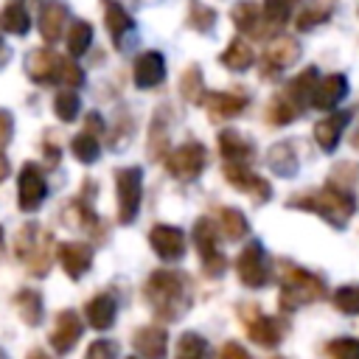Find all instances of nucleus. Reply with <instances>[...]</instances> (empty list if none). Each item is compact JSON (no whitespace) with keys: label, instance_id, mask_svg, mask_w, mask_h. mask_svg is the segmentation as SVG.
Listing matches in <instances>:
<instances>
[{"label":"nucleus","instance_id":"nucleus-11","mask_svg":"<svg viewBox=\"0 0 359 359\" xmlns=\"http://www.w3.org/2000/svg\"><path fill=\"white\" fill-rule=\"evenodd\" d=\"M81 331H84L81 317H79L73 309H65V311H59L56 320H53L50 345L56 348V353H67V351H73V345L81 339Z\"/></svg>","mask_w":359,"mask_h":359},{"label":"nucleus","instance_id":"nucleus-54","mask_svg":"<svg viewBox=\"0 0 359 359\" xmlns=\"http://www.w3.org/2000/svg\"><path fill=\"white\" fill-rule=\"evenodd\" d=\"M0 247H3V227H0Z\"/></svg>","mask_w":359,"mask_h":359},{"label":"nucleus","instance_id":"nucleus-53","mask_svg":"<svg viewBox=\"0 0 359 359\" xmlns=\"http://www.w3.org/2000/svg\"><path fill=\"white\" fill-rule=\"evenodd\" d=\"M353 149H359V129H356V135H353Z\"/></svg>","mask_w":359,"mask_h":359},{"label":"nucleus","instance_id":"nucleus-4","mask_svg":"<svg viewBox=\"0 0 359 359\" xmlns=\"http://www.w3.org/2000/svg\"><path fill=\"white\" fill-rule=\"evenodd\" d=\"M115 188H118V222L132 224L140 210L143 199V171L137 165H126L115 171Z\"/></svg>","mask_w":359,"mask_h":359},{"label":"nucleus","instance_id":"nucleus-5","mask_svg":"<svg viewBox=\"0 0 359 359\" xmlns=\"http://www.w3.org/2000/svg\"><path fill=\"white\" fill-rule=\"evenodd\" d=\"M208 165V149L196 140H188L182 146H177L168 157H165V171L180 180V182H191L196 180Z\"/></svg>","mask_w":359,"mask_h":359},{"label":"nucleus","instance_id":"nucleus-2","mask_svg":"<svg viewBox=\"0 0 359 359\" xmlns=\"http://www.w3.org/2000/svg\"><path fill=\"white\" fill-rule=\"evenodd\" d=\"M286 205L309 210V213H317L320 219H325L331 227H339V230H345L351 216L356 213V196L351 191H345V188L331 185V182L317 188V191H306L300 196H289Z\"/></svg>","mask_w":359,"mask_h":359},{"label":"nucleus","instance_id":"nucleus-26","mask_svg":"<svg viewBox=\"0 0 359 359\" xmlns=\"http://www.w3.org/2000/svg\"><path fill=\"white\" fill-rule=\"evenodd\" d=\"M219 62H222L227 70H233V73H244L247 67H252L255 56H252V48H250V42L238 36V39H233V42H230V45L222 50Z\"/></svg>","mask_w":359,"mask_h":359},{"label":"nucleus","instance_id":"nucleus-37","mask_svg":"<svg viewBox=\"0 0 359 359\" xmlns=\"http://www.w3.org/2000/svg\"><path fill=\"white\" fill-rule=\"evenodd\" d=\"M79 107H81V101H79V95H76L73 90H62V93H56V98H53V112H56V118L65 121V123H70V121L79 115Z\"/></svg>","mask_w":359,"mask_h":359},{"label":"nucleus","instance_id":"nucleus-20","mask_svg":"<svg viewBox=\"0 0 359 359\" xmlns=\"http://www.w3.org/2000/svg\"><path fill=\"white\" fill-rule=\"evenodd\" d=\"M219 151H222L224 163H230V165H250L255 157L252 143L247 137H241L236 129L219 132Z\"/></svg>","mask_w":359,"mask_h":359},{"label":"nucleus","instance_id":"nucleus-35","mask_svg":"<svg viewBox=\"0 0 359 359\" xmlns=\"http://www.w3.org/2000/svg\"><path fill=\"white\" fill-rule=\"evenodd\" d=\"M180 95L185 98V101H191V104H199L202 101V70H199V65H191L185 73H182V79H180Z\"/></svg>","mask_w":359,"mask_h":359},{"label":"nucleus","instance_id":"nucleus-13","mask_svg":"<svg viewBox=\"0 0 359 359\" xmlns=\"http://www.w3.org/2000/svg\"><path fill=\"white\" fill-rule=\"evenodd\" d=\"M62 62L65 56L48 50V48H36L25 56V70L34 81L39 84H48V81H59V73H62Z\"/></svg>","mask_w":359,"mask_h":359},{"label":"nucleus","instance_id":"nucleus-17","mask_svg":"<svg viewBox=\"0 0 359 359\" xmlns=\"http://www.w3.org/2000/svg\"><path fill=\"white\" fill-rule=\"evenodd\" d=\"M199 104H205V109L210 112V118L213 121H227V118H236V115H241L244 109H247V98L244 95H236V93H222V90H210V93H205L202 95V101Z\"/></svg>","mask_w":359,"mask_h":359},{"label":"nucleus","instance_id":"nucleus-41","mask_svg":"<svg viewBox=\"0 0 359 359\" xmlns=\"http://www.w3.org/2000/svg\"><path fill=\"white\" fill-rule=\"evenodd\" d=\"M165 143H168V129H165V121H163L160 115H154V121H151V135H149V157H151V160L163 157Z\"/></svg>","mask_w":359,"mask_h":359},{"label":"nucleus","instance_id":"nucleus-49","mask_svg":"<svg viewBox=\"0 0 359 359\" xmlns=\"http://www.w3.org/2000/svg\"><path fill=\"white\" fill-rule=\"evenodd\" d=\"M101 129H104L101 115H98V112H90V115H87V135H93V137H95V132H101Z\"/></svg>","mask_w":359,"mask_h":359},{"label":"nucleus","instance_id":"nucleus-34","mask_svg":"<svg viewBox=\"0 0 359 359\" xmlns=\"http://www.w3.org/2000/svg\"><path fill=\"white\" fill-rule=\"evenodd\" d=\"M70 151H73V157L79 163H95L101 157V143H98V137L81 132V135H76L70 140Z\"/></svg>","mask_w":359,"mask_h":359},{"label":"nucleus","instance_id":"nucleus-16","mask_svg":"<svg viewBox=\"0 0 359 359\" xmlns=\"http://www.w3.org/2000/svg\"><path fill=\"white\" fill-rule=\"evenodd\" d=\"M297 56H300V42L292 36H278L264 53V76H275V73L292 67L297 62Z\"/></svg>","mask_w":359,"mask_h":359},{"label":"nucleus","instance_id":"nucleus-50","mask_svg":"<svg viewBox=\"0 0 359 359\" xmlns=\"http://www.w3.org/2000/svg\"><path fill=\"white\" fill-rule=\"evenodd\" d=\"M8 59H11V50H8V45L3 42V36H0V67H6L8 65Z\"/></svg>","mask_w":359,"mask_h":359},{"label":"nucleus","instance_id":"nucleus-1","mask_svg":"<svg viewBox=\"0 0 359 359\" xmlns=\"http://www.w3.org/2000/svg\"><path fill=\"white\" fill-rule=\"evenodd\" d=\"M146 300L163 320H177L191 306V278L174 269H157L146 280Z\"/></svg>","mask_w":359,"mask_h":359},{"label":"nucleus","instance_id":"nucleus-42","mask_svg":"<svg viewBox=\"0 0 359 359\" xmlns=\"http://www.w3.org/2000/svg\"><path fill=\"white\" fill-rule=\"evenodd\" d=\"M328 356L331 359H359V339L353 337H339L328 342Z\"/></svg>","mask_w":359,"mask_h":359},{"label":"nucleus","instance_id":"nucleus-21","mask_svg":"<svg viewBox=\"0 0 359 359\" xmlns=\"http://www.w3.org/2000/svg\"><path fill=\"white\" fill-rule=\"evenodd\" d=\"M67 22V6L62 0H45L39 8V34L45 42H56L65 34Z\"/></svg>","mask_w":359,"mask_h":359},{"label":"nucleus","instance_id":"nucleus-15","mask_svg":"<svg viewBox=\"0 0 359 359\" xmlns=\"http://www.w3.org/2000/svg\"><path fill=\"white\" fill-rule=\"evenodd\" d=\"M244 328H247V337H250L252 342H258V345H264V348H275V345L286 337V328H289V325H286L280 317L252 314Z\"/></svg>","mask_w":359,"mask_h":359},{"label":"nucleus","instance_id":"nucleus-29","mask_svg":"<svg viewBox=\"0 0 359 359\" xmlns=\"http://www.w3.org/2000/svg\"><path fill=\"white\" fill-rule=\"evenodd\" d=\"M14 309H17V314H20L28 325H39V320H42V297H39V292H34V289H20V292L14 294Z\"/></svg>","mask_w":359,"mask_h":359},{"label":"nucleus","instance_id":"nucleus-46","mask_svg":"<svg viewBox=\"0 0 359 359\" xmlns=\"http://www.w3.org/2000/svg\"><path fill=\"white\" fill-rule=\"evenodd\" d=\"M59 81H65V84H70V87H81V81H84V70H81L73 59H65V62H62Z\"/></svg>","mask_w":359,"mask_h":359},{"label":"nucleus","instance_id":"nucleus-39","mask_svg":"<svg viewBox=\"0 0 359 359\" xmlns=\"http://www.w3.org/2000/svg\"><path fill=\"white\" fill-rule=\"evenodd\" d=\"M188 25L202 31V34H210L213 25H216V11L202 6V3H191V14H188Z\"/></svg>","mask_w":359,"mask_h":359},{"label":"nucleus","instance_id":"nucleus-38","mask_svg":"<svg viewBox=\"0 0 359 359\" xmlns=\"http://www.w3.org/2000/svg\"><path fill=\"white\" fill-rule=\"evenodd\" d=\"M297 3L300 0H264V17L272 25H283V22H289V17H292Z\"/></svg>","mask_w":359,"mask_h":359},{"label":"nucleus","instance_id":"nucleus-28","mask_svg":"<svg viewBox=\"0 0 359 359\" xmlns=\"http://www.w3.org/2000/svg\"><path fill=\"white\" fill-rule=\"evenodd\" d=\"M219 233L227 236L230 241H238L250 233V222L238 208H222L219 210Z\"/></svg>","mask_w":359,"mask_h":359},{"label":"nucleus","instance_id":"nucleus-31","mask_svg":"<svg viewBox=\"0 0 359 359\" xmlns=\"http://www.w3.org/2000/svg\"><path fill=\"white\" fill-rule=\"evenodd\" d=\"M174 359H210L208 339H205L202 334H196V331H185V334H180Z\"/></svg>","mask_w":359,"mask_h":359},{"label":"nucleus","instance_id":"nucleus-10","mask_svg":"<svg viewBox=\"0 0 359 359\" xmlns=\"http://www.w3.org/2000/svg\"><path fill=\"white\" fill-rule=\"evenodd\" d=\"M149 244L163 261H180L185 255V233L174 224H154L149 230Z\"/></svg>","mask_w":359,"mask_h":359},{"label":"nucleus","instance_id":"nucleus-43","mask_svg":"<svg viewBox=\"0 0 359 359\" xmlns=\"http://www.w3.org/2000/svg\"><path fill=\"white\" fill-rule=\"evenodd\" d=\"M36 236H39V224L28 222V224L20 227V233H17V238H14V252H17V258H22V255L28 252V247L36 241Z\"/></svg>","mask_w":359,"mask_h":359},{"label":"nucleus","instance_id":"nucleus-30","mask_svg":"<svg viewBox=\"0 0 359 359\" xmlns=\"http://www.w3.org/2000/svg\"><path fill=\"white\" fill-rule=\"evenodd\" d=\"M28 28H31V17H28L22 3H11L0 11V31L22 36V34H28Z\"/></svg>","mask_w":359,"mask_h":359},{"label":"nucleus","instance_id":"nucleus-6","mask_svg":"<svg viewBox=\"0 0 359 359\" xmlns=\"http://www.w3.org/2000/svg\"><path fill=\"white\" fill-rule=\"evenodd\" d=\"M194 244H196V252H199V261H202V269L216 278L224 272L227 261L224 255L219 252V230L210 219H196L194 222Z\"/></svg>","mask_w":359,"mask_h":359},{"label":"nucleus","instance_id":"nucleus-14","mask_svg":"<svg viewBox=\"0 0 359 359\" xmlns=\"http://www.w3.org/2000/svg\"><path fill=\"white\" fill-rule=\"evenodd\" d=\"M132 79H135V87L140 90H151L157 84H163L165 79V59L160 50H146L135 59V67H132Z\"/></svg>","mask_w":359,"mask_h":359},{"label":"nucleus","instance_id":"nucleus-32","mask_svg":"<svg viewBox=\"0 0 359 359\" xmlns=\"http://www.w3.org/2000/svg\"><path fill=\"white\" fill-rule=\"evenodd\" d=\"M331 8H334L331 0H314V3H309L303 11H297L294 28H297V31H309V28H314V25H323V22L331 17Z\"/></svg>","mask_w":359,"mask_h":359},{"label":"nucleus","instance_id":"nucleus-7","mask_svg":"<svg viewBox=\"0 0 359 359\" xmlns=\"http://www.w3.org/2000/svg\"><path fill=\"white\" fill-rule=\"evenodd\" d=\"M236 272H238V280L250 289H261L269 283V261H266L261 241H255V238L247 241V247L236 258Z\"/></svg>","mask_w":359,"mask_h":359},{"label":"nucleus","instance_id":"nucleus-48","mask_svg":"<svg viewBox=\"0 0 359 359\" xmlns=\"http://www.w3.org/2000/svg\"><path fill=\"white\" fill-rule=\"evenodd\" d=\"M219 359H250V356H247V351H244L238 342H227V345L222 348Z\"/></svg>","mask_w":359,"mask_h":359},{"label":"nucleus","instance_id":"nucleus-8","mask_svg":"<svg viewBox=\"0 0 359 359\" xmlns=\"http://www.w3.org/2000/svg\"><path fill=\"white\" fill-rule=\"evenodd\" d=\"M224 177H227V182L233 188H238L241 194H250L252 202H258V205L272 199V185L261 174H255L250 165H230V163H224Z\"/></svg>","mask_w":359,"mask_h":359},{"label":"nucleus","instance_id":"nucleus-44","mask_svg":"<svg viewBox=\"0 0 359 359\" xmlns=\"http://www.w3.org/2000/svg\"><path fill=\"white\" fill-rule=\"evenodd\" d=\"M84 359H118V345L112 339H95L87 348Z\"/></svg>","mask_w":359,"mask_h":359},{"label":"nucleus","instance_id":"nucleus-56","mask_svg":"<svg viewBox=\"0 0 359 359\" xmlns=\"http://www.w3.org/2000/svg\"><path fill=\"white\" fill-rule=\"evenodd\" d=\"M275 359H280V356H275Z\"/></svg>","mask_w":359,"mask_h":359},{"label":"nucleus","instance_id":"nucleus-45","mask_svg":"<svg viewBox=\"0 0 359 359\" xmlns=\"http://www.w3.org/2000/svg\"><path fill=\"white\" fill-rule=\"evenodd\" d=\"M359 180V165H353V163H342L334 174H331V182H337V188H351L353 182Z\"/></svg>","mask_w":359,"mask_h":359},{"label":"nucleus","instance_id":"nucleus-52","mask_svg":"<svg viewBox=\"0 0 359 359\" xmlns=\"http://www.w3.org/2000/svg\"><path fill=\"white\" fill-rule=\"evenodd\" d=\"M25 359H50V356H48L42 348H34V351H28V356H25Z\"/></svg>","mask_w":359,"mask_h":359},{"label":"nucleus","instance_id":"nucleus-27","mask_svg":"<svg viewBox=\"0 0 359 359\" xmlns=\"http://www.w3.org/2000/svg\"><path fill=\"white\" fill-rule=\"evenodd\" d=\"M266 163H269V168H272L278 177H292V174L297 171V154H294V149H292L289 140L275 143V146L266 151Z\"/></svg>","mask_w":359,"mask_h":359},{"label":"nucleus","instance_id":"nucleus-40","mask_svg":"<svg viewBox=\"0 0 359 359\" xmlns=\"http://www.w3.org/2000/svg\"><path fill=\"white\" fill-rule=\"evenodd\" d=\"M334 306H337L342 314H359V283L339 286V289L334 292Z\"/></svg>","mask_w":359,"mask_h":359},{"label":"nucleus","instance_id":"nucleus-22","mask_svg":"<svg viewBox=\"0 0 359 359\" xmlns=\"http://www.w3.org/2000/svg\"><path fill=\"white\" fill-rule=\"evenodd\" d=\"M165 342H168V334H165L163 325H143L132 334L135 351L146 359H163L165 356Z\"/></svg>","mask_w":359,"mask_h":359},{"label":"nucleus","instance_id":"nucleus-24","mask_svg":"<svg viewBox=\"0 0 359 359\" xmlns=\"http://www.w3.org/2000/svg\"><path fill=\"white\" fill-rule=\"evenodd\" d=\"M25 266H28V272H34V275H48V269H50V264H53V238H50V233H42L39 230V236H36V241L28 247V252L20 258Z\"/></svg>","mask_w":359,"mask_h":359},{"label":"nucleus","instance_id":"nucleus-55","mask_svg":"<svg viewBox=\"0 0 359 359\" xmlns=\"http://www.w3.org/2000/svg\"><path fill=\"white\" fill-rule=\"evenodd\" d=\"M129 359H137V356H129Z\"/></svg>","mask_w":359,"mask_h":359},{"label":"nucleus","instance_id":"nucleus-23","mask_svg":"<svg viewBox=\"0 0 359 359\" xmlns=\"http://www.w3.org/2000/svg\"><path fill=\"white\" fill-rule=\"evenodd\" d=\"M101 8H104V22H107L112 42L118 48H123V36L135 31V20L129 17V11L118 0H101Z\"/></svg>","mask_w":359,"mask_h":359},{"label":"nucleus","instance_id":"nucleus-25","mask_svg":"<svg viewBox=\"0 0 359 359\" xmlns=\"http://www.w3.org/2000/svg\"><path fill=\"white\" fill-rule=\"evenodd\" d=\"M84 314H87L90 328H95V331H107V328H112V323H115V317H118V303H115L112 294L101 292V294H95V297L87 303Z\"/></svg>","mask_w":359,"mask_h":359},{"label":"nucleus","instance_id":"nucleus-3","mask_svg":"<svg viewBox=\"0 0 359 359\" xmlns=\"http://www.w3.org/2000/svg\"><path fill=\"white\" fill-rule=\"evenodd\" d=\"M283 283H280V309L283 311H294L306 303H314L320 297H325V280L303 266L294 264H283Z\"/></svg>","mask_w":359,"mask_h":359},{"label":"nucleus","instance_id":"nucleus-47","mask_svg":"<svg viewBox=\"0 0 359 359\" xmlns=\"http://www.w3.org/2000/svg\"><path fill=\"white\" fill-rule=\"evenodd\" d=\"M11 132H14V118H11V112L0 109V149L11 140Z\"/></svg>","mask_w":359,"mask_h":359},{"label":"nucleus","instance_id":"nucleus-33","mask_svg":"<svg viewBox=\"0 0 359 359\" xmlns=\"http://www.w3.org/2000/svg\"><path fill=\"white\" fill-rule=\"evenodd\" d=\"M93 42V25L87 20H76L70 28H67V50L70 56H81Z\"/></svg>","mask_w":359,"mask_h":359},{"label":"nucleus","instance_id":"nucleus-36","mask_svg":"<svg viewBox=\"0 0 359 359\" xmlns=\"http://www.w3.org/2000/svg\"><path fill=\"white\" fill-rule=\"evenodd\" d=\"M230 20L238 31H252L255 22H258V3L252 0H238L233 8H230Z\"/></svg>","mask_w":359,"mask_h":359},{"label":"nucleus","instance_id":"nucleus-51","mask_svg":"<svg viewBox=\"0 0 359 359\" xmlns=\"http://www.w3.org/2000/svg\"><path fill=\"white\" fill-rule=\"evenodd\" d=\"M8 171H11V165H8V160H6V154L0 151V182L8 177Z\"/></svg>","mask_w":359,"mask_h":359},{"label":"nucleus","instance_id":"nucleus-12","mask_svg":"<svg viewBox=\"0 0 359 359\" xmlns=\"http://www.w3.org/2000/svg\"><path fill=\"white\" fill-rule=\"evenodd\" d=\"M345 95H348V79L342 73H331V76L317 79V84H314V90L309 95V107H314V109H334Z\"/></svg>","mask_w":359,"mask_h":359},{"label":"nucleus","instance_id":"nucleus-19","mask_svg":"<svg viewBox=\"0 0 359 359\" xmlns=\"http://www.w3.org/2000/svg\"><path fill=\"white\" fill-rule=\"evenodd\" d=\"M348 121H351V112H348V109L331 112V115H325L323 121H317L314 129H311L317 146H320L323 151H334L337 143H339V137H342V132H345V126H348Z\"/></svg>","mask_w":359,"mask_h":359},{"label":"nucleus","instance_id":"nucleus-9","mask_svg":"<svg viewBox=\"0 0 359 359\" xmlns=\"http://www.w3.org/2000/svg\"><path fill=\"white\" fill-rule=\"evenodd\" d=\"M17 196H20V210L31 213L36 210L45 196H48V182L42 177V171L34 163H25L20 171V182H17Z\"/></svg>","mask_w":359,"mask_h":359},{"label":"nucleus","instance_id":"nucleus-18","mask_svg":"<svg viewBox=\"0 0 359 359\" xmlns=\"http://www.w3.org/2000/svg\"><path fill=\"white\" fill-rule=\"evenodd\" d=\"M59 264L67 272V278L79 280L93 266V247L84 241H65L59 244Z\"/></svg>","mask_w":359,"mask_h":359}]
</instances>
